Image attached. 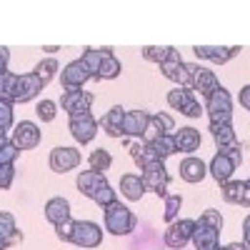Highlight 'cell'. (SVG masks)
Returning <instances> with one entry per match:
<instances>
[{
  "label": "cell",
  "mask_w": 250,
  "mask_h": 250,
  "mask_svg": "<svg viewBox=\"0 0 250 250\" xmlns=\"http://www.w3.org/2000/svg\"><path fill=\"white\" fill-rule=\"evenodd\" d=\"M110 53H113V48H85V53L80 55V62L88 68V73H90L93 80H98L103 60H105V55H110Z\"/></svg>",
  "instance_id": "24"
},
{
  "label": "cell",
  "mask_w": 250,
  "mask_h": 250,
  "mask_svg": "<svg viewBox=\"0 0 250 250\" xmlns=\"http://www.w3.org/2000/svg\"><path fill=\"white\" fill-rule=\"evenodd\" d=\"M38 78H40V83L43 85H48V83L58 75V60L55 58H45V60H40L38 65H35V70H33Z\"/></svg>",
  "instance_id": "31"
},
{
  "label": "cell",
  "mask_w": 250,
  "mask_h": 250,
  "mask_svg": "<svg viewBox=\"0 0 250 250\" xmlns=\"http://www.w3.org/2000/svg\"><path fill=\"white\" fill-rule=\"evenodd\" d=\"M15 85H18V75L15 73L5 70L3 75H0V98L13 103V105H15Z\"/></svg>",
  "instance_id": "33"
},
{
  "label": "cell",
  "mask_w": 250,
  "mask_h": 250,
  "mask_svg": "<svg viewBox=\"0 0 250 250\" xmlns=\"http://www.w3.org/2000/svg\"><path fill=\"white\" fill-rule=\"evenodd\" d=\"M40 140H43V130L33 120H20L13 130V138H10V143L18 150H33L40 145Z\"/></svg>",
  "instance_id": "8"
},
{
  "label": "cell",
  "mask_w": 250,
  "mask_h": 250,
  "mask_svg": "<svg viewBox=\"0 0 250 250\" xmlns=\"http://www.w3.org/2000/svg\"><path fill=\"white\" fill-rule=\"evenodd\" d=\"M88 165H90V170H98V173H105L110 165H113V155L105 150V148H98L90 153L88 158Z\"/></svg>",
  "instance_id": "32"
},
{
  "label": "cell",
  "mask_w": 250,
  "mask_h": 250,
  "mask_svg": "<svg viewBox=\"0 0 250 250\" xmlns=\"http://www.w3.org/2000/svg\"><path fill=\"white\" fill-rule=\"evenodd\" d=\"M93 103H95V95L88 93V90H65L60 98V108L70 118H75V115H83V113H90Z\"/></svg>",
  "instance_id": "10"
},
{
  "label": "cell",
  "mask_w": 250,
  "mask_h": 250,
  "mask_svg": "<svg viewBox=\"0 0 250 250\" xmlns=\"http://www.w3.org/2000/svg\"><path fill=\"white\" fill-rule=\"evenodd\" d=\"M8 60H10V50L0 45V65H3V68H8Z\"/></svg>",
  "instance_id": "48"
},
{
  "label": "cell",
  "mask_w": 250,
  "mask_h": 250,
  "mask_svg": "<svg viewBox=\"0 0 250 250\" xmlns=\"http://www.w3.org/2000/svg\"><path fill=\"white\" fill-rule=\"evenodd\" d=\"M5 248H8V245H5V243H3V240H0V250H5Z\"/></svg>",
  "instance_id": "51"
},
{
  "label": "cell",
  "mask_w": 250,
  "mask_h": 250,
  "mask_svg": "<svg viewBox=\"0 0 250 250\" xmlns=\"http://www.w3.org/2000/svg\"><path fill=\"white\" fill-rule=\"evenodd\" d=\"M185 118H200V113H203V108H200V100L198 98H193L190 103H188V105L180 110Z\"/></svg>",
  "instance_id": "44"
},
{
  "label": "cell",
  "mask_w": 250,
  "mask_h": 250,
  "mask_svg": "<svg viewBox=\"0 0 250 250\" xmlns=\"http://www.w3.org/2000/svg\"><path fill=\"white\" fill-rule=\"evenodd\" d=\"M123 118H125V110L120 105L110 108L105 115L100 118V128L105 130L110 138H123Z\"/></svg>",
  "instance_id": "26"
},
{
  "label": "cell",
  "mask_w": 250,
  "mask_h": 250,
  "mask_svg": "<svg viewBox=\"0 0 250 250\" xmlns=\"http://www.w3.org/2000/svg\"><path fill=\"white\" fill-rule=\"evenodd\" d=\"M238 170V165L228 158V155H223V153H215L213 155V160L208 163V173L213 175V180L215 183H228V180H233V173Z\"/></svg>",
  "instance_id": "19"
},
{
  "label": "cell",
  "mask_w": 250,
  "mask_h": 250,
  "mask_svg": "<svg viewBox=\"0 0 250 250\" xmlns=\"http://www.w3.org/2000/svg\"><path fill=\"white\" fill-rule=\"evenodd\" d=\"M13 178H15V165L3 163L0 165V190H8V188L13 185Z\"/></svg>",
  "instance_id": "41"
},
{
  "label": "cell",
  "mask_w": 250,
  "mask_h": 250,
  "mask_svg": "<svg viewBox=\"0 0 250 250\" xmlns=\"http://www.w3.org/2000/svg\"><path fill=\"white\" fill-rule=\"evenodd\" d=\"M120 193H123L125 200L138 203V200L145 195V185H143L140 175H135V173H125V175L120 178Z\"/></svg>",
  "instance_id": "25"
},
{
  "label": "cell",
  "mask_w": 250,
  "mask_h": 250,
  "mask_svg": "<svg viewBox=\"0 0 250 250\" xmlns=\"http://www.w3.org/2000/svg\"><path fill=\"white\" fill-rule=\"evenodd\" d=\"M23 238L25 235L20 233L18 225H15V215L0 210V240L10 248V245H20V243H23Z\"/></svg>",
  "instance_id": "22"
},
{
  "label": "cell",
  "mask_w": 250,
  "mask_h": 250,
  "mask_svg": "<svg viewBox=\"0 0 250 250\" xmlns=\"http://www.w3.org/2000/svg\"><path fill=\"white\" fill-rule=\"evenodd\" d=\"M218 250H248L245 243H228V245H220Z\"/></svg>",
  "instance_id": "47"
},
{
  "label": "cell",
  "mask_w": 250,
  "mask_h": 250,
  "mask_svg": "<svg viewBox=\"0 0 250 250\" xmlns=\"http://www.w3.org/2000/svg\"><path fill=\"white\" fill-rule=\"evenodd\" d=\"M193 98H195V93H193L190 88H175V90L168 93V105H170L173 110H183Z\"/></svg>",
  "instance_id": "34"
},
{
  "label": "cell",
  "mask_w": 250,
  "mask_h": 250,
  "mask_svg": "<svg viewBox=\"0 0 250 250\" xmlns=\"http://www.w3.org/2000/svg\"><path fill=\"white\" fill-rule=\"evenodd\" d=\"M240 105L245 110L250 108V85H243V90H240Z\"/></svg>",
  "instance_id": "46"
},
{
  "label": "cell",
  "mask_w": 250,
  "mask_h": 250,
  "mask_svg": "<svg viewBox=\"0 0 250 250\" xmlns=\"http://www.w3.org/2000/svg\"><path fill=\"white\" fill-rule=\"evenodd\" d=\"M240 45H233V48H223V45H195L193 53L200 58V60H208V62H215V65H225L228 60H233L235 55H240Z\"/></svg>",
  "instance_id": "15"
},
{
  "label": "cell",
  "mask_w": 250,
  "mask_h": 250,
  "mask_svg": "<svg viewBox=\"0 0 250 250\" xmlns=\"http://www.w3.org/2000/svg\"><path fill=\"white\" fill-rule=\"evenodd\" d=\"M140 180L145 185V193H155L158 198H165V190H168V185H170V173L168 168H165V163L163 160H155V163H148V165H143L140 168Z\"/></svg>",
  "instance_id": "4"
},
{
  "label": "cell",
  "mask_w": 250,
  "mask_h": 250,
  "mask_svg": "<svg viewBox=\"0 0 250 250\" xmlns=\"http://www.w3.org/2000/svg\"><path fill=\"white\" fill-rule=\"evenodd\" d=\"M90 200L98 203L100 208H108V205H113V203L118 200V193L113 190V185H110L108 180H103V183L95 188V193L90 195Z\"/></svg>",
  "instance_id": "29"
},
{
  "label": "cell",
  "mask_w": 250,
  "mask_h": 250,
  "mask_svg": "<svg viewBox=\"0 0 250 250\" xmlns=\"http://www.w3.org/2000/svg\"><path fill=\"white\" fill-rule=\"evenodd\" d=\"M105 210V230L113 235H130L138 228V218L128 205H123L120 200H115L113 205L103 208Z\"/></svg>",
  "instance_id": "2"
},
{
  "label": "cell",
  "mask_w": 250,
  "mask_h": 250,
  "mask_svg": "<svg viewBox=\"0 0 250 250\" xmlns=\"http://www.w3.org/2000/svg\"><path fill=\"white\" fill-rule=\"evenodd\" d=\"M80 150L75 148H68V145H58V148L50 150L48 155V165L53 173H68V170H75L80 165Z\"/></svg>",
  "instance_id": "11"
},
{
  "label": "cell",
  "mask_w": 250,
  "mask_h": 250,
  "mask_svg": "<svg viewBox=\"0 0 250 250\" xmlns=\"http://www.w3.org/2000/svg\"><path fill=\"white\" fill-rule=\"evenodd\" d=\"M45 85L40 83V78L35 73H23L18 75V85H15V103H30L40 95V90H43Z\"/></svg>",
  "instance_id": "16"
},
{
  "label": "cell",
  "mask_w": 250,
  "mask_h": 250,
  "mask_svg": "<svg viewBox=\"0 0 250 250\" xmlns=\"http://www.w3.org/2000/svg\"><path fill=\"white\" fill-rule=\"evenodd\" d=\"M45 220L53 223V225H60V223H65L70 220V203L65 198H50L45 203Z\"/></svg>",
  "instance_id": "23"
},
{
  "label": "cell",
  "mask_w": 250,
  "mask_h": 250,
  "mask_svg": "<svg viewBox=\"0 0 250 250\" xmlns=\"http://www.w3.org/2000/svg\"><path fill=\"white\" fill-rule=\"evenodd\" d=\"M123 65H120V60L115 58V53L105 55V60H103V65H100V73H98V80H115L120 75Z\"/></svg>",
  "instance_id": "30"
},
{
  "label": "cell",
  "mask_w": 250,
  "mask_h": 250,
  "mask_svg": "<svg viewBox=\"0 0 250 250\" xmlns=\"http://www.w3.org/2000/svg\"><path fill=\"white\" fill-rule=\"evenodd\" d=\"M130 158H133V163L138 165V168H143V165H148V163H155L153 158H150V153H148V148H145V143L140 140V143H130Z\"/></svg>",
  "instance_id": "37"
},
{
  "label": "cell",
  "mask_w": 250,
  "mask_h": 250,
  "mask_svg": "<svg viewBox=\"0 0 250 250\" xmlns=\"http://www.w3.org/2000/svg\"><path fill=\"white\" fill-rule=\"evenodd\" d=\"M35 115L40 118V123H53L55 115H58L55 100H40V103H38V108H35Z\"/></svg>",
  "instance_id": "39"
},
{
  "label": "cell",
  "mask_w": 250,
  "mask_h": 250,
  "mask_svg": "<svg viewBox=\"0 0 250 250\" xmlns=\"http://www.w3.org/2000/svg\"><path fill=\"white\" fill-rule=\"evenodd\" d=\"M13 123H15L13 103H8V100L0 98V128H3V130H10V128H13Z\"/></svg>",
  "instance_id": "40"
},
{
  "label": "cell",
  "mask_w": 250,
  "mask_h": 250,
  "mask_svg": "<svg viewBox=\"0 0 250 250\" xmlns=\"http://www.w3.org/2000/svg\"><path fill=\"white\" fill-rule=\"evenodd\" d=\"M220 193H223V200L230 203V205H240V208L250 205V185H248V180H228V183L220 185Z\"/></svg>",
  "instance_id": "17"
},
{
  "label": "cell",
  "mask_w": 250,
  "mask_h": 250,
  "mask_svg": "<svg viewBox=\"0 0 250 250\" xmlns=\"http://www.w3.org/2000/svg\"><path fill=\"white\" fill-rule=\"evenodd\" d=\"M173 45H145L143 48V58L148 62H155V65H160V62L170 55Z\"/></svg>",
  "instance_id": "35"
},
{
  "label": "cell",
  "mask_w": 250,
  "mask_h": 250,
  "mask_svg": "<svg viewBox=\"0 0 250 250\" xmlns=\"http://www.w3.org/2000/svg\"><path fill=\"white\" fill-rule=\"evenodd\" d=\"M180 178L185 180V183H203V178L208 175V165L200 160V158H193V155H188L183 163H180Z\"/></svg>",
  "instance_id": "21"
},
{
  "label": "cell",
  "mask_w": 250,
  "mask_h": 250,
  "mask_svg": "<svg viewBox=\"0 0 250 250\" xmlns=\"http://www.w3.org/2000/svg\"><path fill=\"white\" fill-rule=\"evenodd\" d=\"M68 130H70V135L75 138V143L88 145V143H93V138L98 135V120H95L90 113L75 115V118L68 120Z\"/></svg>",
  "instance_id": "13"
},
{
  "label": "cell",
  "mask_w": 250,
  "mask_h": 250,
  "mask_svg": "<svg viewBox=\"0 0 250 250\" xmlns=\"http://www.w3.org/2000/svg\"><path fill=\"white\" fill-rule=\"evenodd\" d=\"M73 228H75V220H73V218L65 220V223H60V225H55V235H58V240H60V243H70Z\"/></svg>",
  "instance_id": "42"
},
{
  "label": "cell",
  "mask_w": 250,
  "mask_h": 250,
  "mask_svg": "<svg viewBox=\"0 0 250 250\" xmlns=\"http://www.w3.org/2000/svg\"><path fill=\"white\" fill-rule=\"evenodd\" d=\"M148 123H150V113H145V110H125L123 138H143Z\"/></svg>",
  "instance_id": "18"
},
{
  "label": "cell",
  "mask_w": 250,
  "mask_h": 250,
  "mask_svg": "<svg viewBox=\"0 0 250 250\" xmlns=\"http://www.w3.org/2000/svg\"><path fill=\"white\" fill-rule=\"evenodd\" d=\"M193 228H195V220L193 218L173 220V223H168V230H165V235H163V243L168 245L170 250H183L188 243H190Z\"/></svg>",
  "instance_id": "7"
},
{
  "label": "cell",
  "mask_w": 250,
  "mask_h": 250,
  "mask_svg": "<svg viewBox=\"0 0 250 250\" xmlns=\"http://www.w3.org/2000/svg\"><path fill=\"white\" fill-rule=\"evenodd\" d=\"M220 233H223V215L220 210H208L200 213V218L195 220L190 243L195 245V250H218L220 248Z\"/></svg>",
  "instance_id": "1"
},
{
  "label": "cell",
  "mask_w": 250,
  "mask_h": 250,
  "mask_svg": "<svg viewBox=\"0 0 250 250\" xmlns=\"http://www.w3.org/2000/svg\"><path fill=\"white\" fill-rule=\"evenodd\" d=\"M18 155H20V150L15 148L13 143H8V145H3V148H0V165L3 163H13L15 165V160H18Z\"/></svg>",
  "instance_id": "43"
},
{
  "label": "cell",
  "mask_w": 250,
  "mask_h": 250,
  "mask_svg": "<svg viewBox=\"0 0 250 250\" xmlns=\"http://www.w3.org/2000/svg\"><path fill=\"white\" fill-rule=\"evenodd\" d=\"M180 208H183V198H180V195H165V210H163V220H165V223H173V220H178Z\"/></svg>",
  "instance_id": "36"
},
{
  "label": "cell",
  "mask_w": 250,
  "mask_h": 250,
  "mask_svg": "<svg viewBox=\"0 0 250 250\" xmlns=\"http://www.w3.org/2000/svg\"><path fill=\"white\" fill-rule=\"evenodd\" d=\"M103 180H105V175L98 173V170H83V173L78 175V190H80V195L90 198V195L95 193V188H98Z\"/></svg>",
  "instance_id": "28"
},
{
  "label": "cell",
  "mask_w": 250,
  "mask_h": 250,
  "mask_svg": "<svg viewBox=\"0 0 250 250\" xmlns=\"http://www.w3.org/2000/svg\"><path fill=\"white\" fill-rule=\"evenodd\" d=\"M160 73H163V78L175 83L178 88H190V68L183 60L180 50H175V48L170 50V55L160 62Z\"/></svg>",
  "instance_id": "6"
},
{
  "label": "cell",
  "mask_w": 250,
  "mask_h": 250,
  "mask_svg": "<svg viewBox=\"0 0 250 250\" xmlns=\"http://www.w3.org/2000/svg\"><path fill=\"white\" fill-rule=\"evenodd\" d=\"M5 70H8V68H3V65H0V75H3V73H5Z\"/></svg>",
  "instance_id": "52"
},
{
  "label": "cell",
  "mask_w": 250,
  "mask_h": 250,
  "mask_svg": "<svg viewBox=\"0 0 250 250\" xmlns=\"http://www.w3.org/2000/svg\"><path fill=\"white\" fill-rule=\"evenodd\" d=\"M160 135H163V133L155 128V125H153V123H148V128H145V133H143V138H140V140H143V143H150V140H155V138H160Z\"/></svg>",
  "instance_id": "45"
},
{
  "label": "cell",
  "mask_w": 250,
  "mask_h": 250,
  "mask_svg": "<svg viewBox=\"0 0 250 250\" xmlns=\"http://www.w3.org/2000/svg\"><path fill=\"white\" fill-rule=\"evenodd\" d=\"M173 143H175V153H195L198 148H200V143H203V138H200V130H195V128H175V133H173Z\"/></svg>",
  "instance_id": "20"
},
{
  "label": "cell",
  "mask_w": 250,
  "mask_h": 250,
  "mask_svg": "<svg viewBox=\"0 0 250 250\" xmlns=\"http://www.w3.org/2000/svg\"><path fill=\"white\" fill-rule=\"evenodd\" d=\"M208 130H210L215 145H218V153L228 155L235 165L243 163V153H240V140L233 130V123H210L208 125Z\"/></svg>",
  "instance_id": "3"
},
{
  "label": "cell",
  "mask_w": 250,
  "mask_h": 250,
  "mask_svg": "<svg viewBox=\"0 0 250 250\" xmlns=\"http://www.w3.org/2000/svg\"><path fill=\"white\" fill-rule=\"evenodd\" d=\"M70 243L78 245V248H98V245L103 243V230H100V225L93 223V220H75Z\"/></svg>",
  "instance_id": "9"
},
{
  "label": "cell",
  "mask_w": 250,
  "mask_h": 250,
  "mask_svg": "<svg viewBox=\"0 0 250 250\" xmlns=\"http://www.w3.org/2000/svg\"><path fill=\"white\" fill-rule=\"evenodd\" d=\"M10 143V138H8V130H3L0 128V148H3V145H8Z\"/></svg>",
  "instance_id": "50"
},
{
  "label": "cell",
  "mask_w": 250,
  "mask_h": 250,
  "mask_svg": "<svg viewBox=\"0 0 250 250\" xmlns=\"http://www.w3.org/2000/svg\"><path fill=\"white\" fill-rule=\"evenodd\" d=\"M150 123L155 125L163 135H173V133H175V120H173V115H168V113H155V115H150Z\"/></svg>",
  "instance_id": "38"
},
{
  "label": "cell",
  "mask_w": 250,
  "mask_h": 250,
  "mask_svg": "<svg viewBox=\"0 0 250 250\" xmlns=\"http://www.w3.org/2000/svg\"><path fill=\"white\" fill-rule=\"evenodd\" d=\"M90 78L88 68L83 65L80 60H73L65 65V70H60V83H62V88L65 90H83V85H85Z\"/></svg>",
  "instance_id": "14"
},
{
  "label": "cell",
  "mask_w": 250,
  "mask_h": 250,
  "mask_svg": "<svg viewBox=\"0 0 250 250\" xmlns=\"http://www.w3.org/2000/svg\"><path fill=\"white\" fill-rule=\"evenodd\" d=\"M243 238H245V240H243V243H245V245H248V240H250V220H248V218H245V220H243Z\"/></svg>",
  "instance_id": "49"
},
{
  "label": "cell",
  "mask_w": 250,
  "mask_h": 250,
  "mask_svg": "<svg viewBox=\"0 0 250 250\" xmlns=\"http://www.w3.org/2000/svg\"><path fill=\"white\" fill-rule=\"evenodd\" d=\"M145 148H148V153H150L153 160H163V163H165V158L175 155L173 135H160V138H155V140H150V143H145Z\"/></svg>",
  "instance_id": "27"
},
{
  "label": "cell",
  "mask_w": 250,
  "mask_h": 250,
  "mask_svg": "<svg viewBox=\"0 0 250 250\" xmlns=\"http://www.w3.org/2000/svg\"><path fill=\"white\" fill-rule=\"evenodd\" d=\"M205 110L210 123H233V98L223 85L205 98Z\"/></svg>",
  "instance_id": "5"
},
{
  "label": "cell",
  "mask_w": 250,
  "mask_h": 250,
  "mask_svg": "<svg viewBox=\"0 0 250 250\" xmlns=\"http://www.w3.org/2000/svg\"><path fill=\"white\" fill-rule=\"evenodd\" d=\"M188 68H190V90L200 93V98H208L213 90L220 88V80L213 70H208L203 65H190V62H188Z\"/></svg>",
  "instance_id": "12"
}]
</instances>
